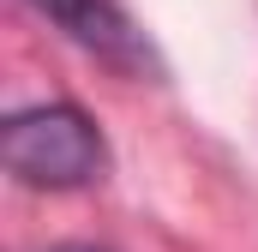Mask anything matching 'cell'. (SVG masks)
I'll use <instances>...</instances> for the list:
<instances>
[{"mask_svg":"<svg viewBox=\"0 0 258 252\" xmlns=\"http://www.w3.org/2000/svg\"><path fill=\"white\" fill-rule=\"evenodd\" d=\"M66 42H78L90 60L114 66L120 78H162V54L144 36V24L132 18L120 0H30Z\"/></svg>","mask_w":258,"mask_h":252,"instance_id":"cell-2","label":"cell"},{"mask_svg":"<svg viewBox=\"0 0 258 252\" xmlns=\"http://www.w3.org/2000/svg\"><path fill=\"white\" fill-rule=\"evenodd\" d=\"M0 162L12 180L42 192H72L102 180L108 168V144L96 120L72 102H36V108H18L12 120L0 126Z\"/></svg>","mask_w":258,"mask_h":252,"instance_id":"cell-1","label":"cell"}]
</instances>
